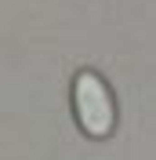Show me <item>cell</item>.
Listing matches in <instances>:
<instances>
[{"instance_id": "obj_1", "label": "cell", "mask_w": 156, "mask_h": 160, "mask_svg": "<svg viewBox=\"0 0 156 160\" xmlns=\"http://www.w3.org/2000/svg\"><path fill=\"white\" fill-rule=\"evenodd\" d=\"M69 106H73V120H76L84 138H91V142L113 138L120 113H116V98H113L109 80L98 69H91V66L76 69V77L69 84Z\"/></svg>"}]
</instances>
